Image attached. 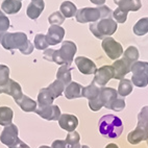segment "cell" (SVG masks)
<instances>
[{
    "label": "cell",
    "instance_id": "obj_17",
    "mask_svg": "<svg viewBox=\"0 0 148 148\" xmlns=\"http://www.w3.org/2000/svg\"><path fill=\"white\" fill-rule=\"evenodd\" d=\"M98 97L100 98L101 101H102L103 106L110 110L111 104L114 102V100H116L117 98L119 97V95H118V92L115 90L114 88L103 87L100 88V92H99Z\"/></svg>",
    "mask_w": 148,
    "mask_h": 148
},
{
    "label": "cell",
    "instance_id": "obj_33",
    "mask_svg": "<svg viewBox=\"0 0 148 148\" xmlns=\"http://www.w3.org/2000/svg\"><path fill=\"white\" fill-rule=\"evenodd\" d=\"M80 141V136L77 132H68V135L66 137V146H75L78 145Z\"/></svg>",
    "mask_w": 148,
    "mask_h": 148
},
{
    "label": "cell",
    "instance_id": "obj_31",
    "mask_svg": "<svg viewBox=\"0 0 148 148\" xmlns=\"http://www.w3.org/2000/svg\"><path fill=\"white\" fill-rule=\"evenodd\" d=\"M65 88H66V86L64 85L63 82L56 79V80H54L51 85H49L48 89H49L50 93L52 94V96L54 97V99H56V98L60 97V96L63 94V92L65 91Z\"/></svg>",
    "mask_w": 148,
    "mask_h": 148
},
{
    "label": "cell",
    "instance_id": "obj_22",
    "mask_svg": "<svg viewBox=\"0 0 148 148\" xmlns=\"http://www.w3.org/2000/svg\"><path fill=\"white\" fill-rule=\"evenodd\" d=\"M16 103L20 106L23 112H26V113H32V112H34L37 110L38 103L34 100H32V98H29L28 96L24 95L22 96L18 101H16Z\"/></svg>",
    "mask_w": 148,
    "mask_h": 148
},
{
    "label": "cell",
    "instance_id": "obj_10",
    "mask_svg": "<svg viewBox=\"0 0 148 148\" xmlns=\"http://www.w3.org/2000/svg\"><path fill=\"white\" fill-rule=\"evenodd\" d=\"M19 130L18 127L15 124H10L3 128L1 135H0V142L6 145L8 147L12 146L18 139Z\"/></svg>",
    "mask_w": 148,
    "mask_h": 148
},
{
    "label": "cell",
    "instance_id": "obj_38",
    "mask_svg": "<svg viewBox=\"0 0 148 148\" xmlns=\"http://www.w3.org/2000/svg\"><path fill=\"white\" fill-rule=\"evenodd\" d=\"M125 108V100L124 98L118 97L116 100H114V102L112 103L110 106V110L115 112H121Z\"/></svg>",
    "mask_w": 148,
    "mask_h": 148
},
{
    "label": "cell",
    "instance_id": "obj_2",
    "mask_svg": "<svg viewBox=\"0 0 148 148\" xmlns=\"http://www.w3.org/2000/svg\"><path fill=\"white\" fill-rule=\"evenodd\" d=\"M118 25L117 22L114 19L106 18V19H100L99 21L92 23L90 25V30L97 39L103 40L108 38V36H112L116 32Z\"/></svg>",
    "mask_w": 148,
    "mask_h": 148
},
{
    "label": "cell",
    "instance_id": "obj_13",
    "mask_svg": "<svg viewBox=\"0 0 148 148\" xmlns=\"http://www.w3.org/2000/svg\"><path fill=\"white\" fill-rule=\"evenodd\" d=\"M75 65L77 66L80 73L85 74V75H91V74H95L97 71L95 63L91 61L90 58H85V56H77L75 60Z\"/></svg>",
    "mask_w": 148,
    "mask_h": 148
},
{
    "label": "cell",
    "instance_id": "obj_21",
    "mask_svg": "<svg viewBox=\"0 0 148 148\" xmlns=\"http://www.w3.org/2000/svg\"><path fill=\"white\" fill-rule=\"evenodd\" d=\"M44 6H45V4H44L43 0H39V1H36V2H30L26 10L27 16L30 19H32V20L38 19L41 15V13L43 12V10H44Z\"/></svg>",
    "mask_w": 148,
    "mask_h": 148
},
{
    "label": "cell",
    "instance_id": "obj_36",
    "mask_svg": "<svg viewBox=\"0 0 148 148\" xmlns=\"http://www.w3.org/2000/svg\"><path fill=\"white\" fill-rule=\"evenodd\" d=\"M8 27H10V20L2 11H0V38L2 37L3 34H5Z\"/></svg>",
    "mask_w": 148,
    "mask_h": 148
},
{
    "label": "cell",
    "instance_id": "obj_9",
    "mask_svg": "<svg viewBox=\"0 0 148 148\" xmlns=\"http://www.w3.org/2000/svg\"><path fill=\"white\" fill-rule=\"evenodd\" d=\"M112 78H114V68L113 66L106 65V66H102L97 69L93 82L98 87L103 88Z\"/></svg>",
    "mask_w": 148,
    "mask_h": 148
},
{
    "label": "cell",
    "instance_id": "obj_52",
    "mask_svg": "<svg viewBox=\"0 0 148 148\" xmlns=\"http://www.w3.org/2000/svg\"><path fill=\"white\" fill-rule=\"evenodd\" d=\"M147 145H148V140H147Z\"/></svg>",
    "mask_w": 148,
    "mask_h": 148
},
{
    "label": "cell",
    "instance_id": "obj_45",
    "mask_svg": "<svg viewBox=\"0 0 148 148\" xmlns=\"http://www.w3.org/2000/svg\"><path fill=\"white\" fill-rule=\"evenodd\" d=\"M138 116L142 117V118H144V119H146L148 121V106H144V108L141 110V112L139 113Z\"/></svg>",
    "mask_w": 148,
    "mask_h": 148
},
{
    "label": "cell",
    "instance_id": "obj_39",
    "mask_svg": "<svg viewBox=\"0 0 148 148\" xmlns=\"http://www.w3.org/2000/svg\"><path fill=\"white\" fill-rule=\"evenodd\" d=\"M89 108L92 110L93 112H98L100 111L103 108V103L99 97L93 99V100H89Z\"/></svg>",
    "mask_w": 148,
    "mask_h": 148
},
{
    "label": "cell",
    "instance_id": "obj_7",
    "mask_svg": "<svg viewBox=\"0 0 148 148\" xmlns=\"http://www.w3.org/2000/svg\"><path fill=\"white\" fill-rule=\"evenodd\" d=\"M101 46H102L106 56L113 61H117L123 53V48H122L121 44L117 42L116 40H114L112 37L103 39Z\"/></svg>",
    "mask_w": 148,
    "mask_h": 148
},
{
    "label": "cell",
    "instance_id": "obj_15",
    "mask_svg": "<svg viewBox=\"0 0 148 148\" xmlns=\"http://www.w3.org/2000/svg\"><path fill=\"white\" fill-rule=\"evenodd\" d=\"M58 125L62 130H66L68 132H75L77 125H78V119L74 115L62 114L60 119H58Z\"/></svg>",
    "mask_w": 148,
    "mask_h": 148
},
{
    "label": "cell",
    "instance_id": "obj_3",
    "mask_svg": "<svg viewBox=\"0 0 148 148\" xmlns=\"http://www.w3.org/2000/svg\"><path fill=\"white\" fill-rule=\"evenodd\" d=\"M76 53V45L72 41H65L62 44L61 49L54 50L52 62L58 65H68L70 66L73 62L74 54Z\"/></svg>",
    "mask_w": 148,
    "mask_h": 148
},
{
    "label": "cell",
    "instance_id": "obj_12",
    "mask_svg": "<svg viewBox=\"0 0 148 148\" xmlns=\"http://www.w3.org/2000/svg\"><path fill=\"white\" fill-rule=\"evenodd\" d=\"M0 94H8V95H11L12 97L14 98L15 102L18 101L19 99L23 96L21 86L13 79H10L8 84L0 87Z\"/></svg>",
    "mask_w": 148,
    "mask_h": 148
},
{
    "label": "cell",
    "instance_id": "obj_27",
    "mask_svg": "<svg viewBox=\"0 0 148 148\" xmlns=\"http://www.w3.org/2000/svg\"><path fill=\"white\" fill-rule=\"evenodd\" d=\"M60 11L65 18H71L74 15H76L77 8L75 4L72 3L71 1H64L60 6Z\"/></svg>",
    "mask_w": 148,
    "mask_h": 148
},
{
    "label": "cell",
    "instance_id": "obj_32",
    "mask_svg": "<svg viewBox=\"0 0 148 148\" xmlns=\"http://www.w3.org/2000/svg\"><path fill=\"white\" fill-rule=\"evenodd\" d=\"M34 47L39 49V50H46L47 47L49 46L47 40H46V36L43 34H38L36 37H34Z\"/></svg>",
    "mask_w": 148,
    "mask_h": 148
},
{
    "label": "cell",
    "instance_id": "obj_30",
    "mask_svg": "<svg viewBox=\"0 0 148 148\" xmlns=\"http://www.w3.org/2000/svg\"><path fill=\"white\" fill-rule=\"evenodd\" d=\"M123 58H124L125 61L128 62L132 66V64H135L136 62H138V58H139V50L137 49V47H135V46H130V47L124 51Z\"/></svg>",
    "mask_w": 148,
    "mask_h": 148
},
{
    "label": "cell",
    "instance_id": "obj_6",
    "mask_svg": "<svg viewBox=\"0 0 148 148\" xmlns=\"http://www.w3.org/2000/svg\"><path fill=\"white\" fill-rule=\"evenodd\" d=\"M148 140V121L142 117L138 116V125L135 130L127 136V141L132 145H137L142 141Z\"/></svg>",
    "mask_w": 148,
    "mask_h": 148
},
{
    "label": "cell",
    "instance_id": "obj_43",
    "mask_svg": "<svg viewBox=\"0 0 148 148\" xmlns=\"http://www.w3.org/2000/svg\"><path fill=\"white\" fill-rule=\"evenodd\" d=\"M51 148H66V142H65V140L53 141Z\"/></svg>",
    "mask_w": 148,
    "mask_h": 148
},
{
    "label": "cell",
    "instance_id": "obj_19",
    "mask_svg": "<svg viewBox=\"0 0 148 148\" xmlns=\"http://www.w3.org/2000/svg\"><path fill=\"white\" fill-rule=\"evenodd\" d=\"M82 86L79 85L78 82H71L65 88V91H64V94H65V97L69 100L71 99H75V98H80L82 97Z\"/></svg>",
    "mask_w": 148,
    "mask_h": 148
},
{
    "label": "cell",
    "instance_id": "obj_8",
    "mask_svg": "<svg viewBox=\"0 0 148 148\" xmlns=\"http://www.w3.org/2000/svg\"><path fill=\"white\" fill-rule=\"evenodd\" d=\"M75 18L76 21L79 23H88V22L95 23L99 19H101V14L98 8H85L76 12Z\"/></svg>",
    "mask_w": 148,
    "mask_h": 148
},
{
    "label": "cell",
    "instance_id": "obj_26",
    "mask_svg": "<svg viewBox=\"0 0 148 148\" xmlns=\"http://www.w3.org/2000/svg\"><path fill=\"white\" fill-rule=\"evenodd\" d=\"M99 92H100V88L98 87V86H96L95 84L92 82L91 85L82 88V97L87 98L89 100H93V99H95V98L98 97Z\"/></svg>",
    "mask_w": 148,
    "mask_h": 148
},
{
    "label": "cell",
    "instance_id": "obj_23",
    "mask_svg": "<svg viewBox=\"0 0 148 148\" xmlns=\"http://www.w3.org/2000/svg\"><path fill=\"white\" fill-rule=\"evenodd\" d=\"M22 8V3L18 0H4L1 4V10L8 15L17 14Z\"/></svg>",
    "mask_w": 148,
    "mask_h": 148
},
{
    "label": "cell",
    "instance_id": "obj_28",
    "mask_svg": "<svg viewBox=\"0 0 148 148\" xmlns=\"http://www.w3.org/2000/svg\"><path fill=\"white\" fill-rule=\"evenodd\" d=\"M117 92H118V95H120L121 97H125V96L130 95V93L132 92V80L127 79V78H123V79H121Z\"/></svg>",
    "mask_w": 148,
    "mask_h": 148
},
{
    "label": "cell",
    "instance_id": "obj_41",
    "mask_svg": "<svg viewBox=\"0 0 148 148\" xmlns=\"http://www.w3.org/2000/svg\"><path fill=\"white\" fill-rule=\"evenodd\" d=\"M32 50H34V45H32V43L29 40H28V42H27L26 45L24 46L22 49H20V51H21L22 54H25V56L30 54V53L32 52Z\"/></svg>",
    "mask_w": 148,
    "mask_h": 148
},
{
    "label": "cell",
    "instance_id": "obj_47",
    "mask_svg": "<svg viewBox=\"0 0 148 148\" xmlns=\"http://www.w3.org/2000/svg\"><path fill=\"white\" fill-rule=\"evenodd\" d=\"M106 148H119V146L115 144V143H110V144H108L106 146Z\"/></svg>",
    "mask_w": 148,
    "mask_h": 148
},
{
    "label": "cell",
    "instance_id": "obj_53",
    "mask_svg": "<svg viewBox=\"0 0 148 148\" xmlns=\"http://www.w3.org/2000/svg\"><path fill=\"white\" fill-rule=\"evenodd\" d=\"M0 68H1V65H0Z\"/></svg>",
    "mask_w": 148,
    "mask_h": 148
},
{
    "label": "cell",
    "instance_id": "obj_46",
    "mask_svg": "<svg viewBox=\"0 0 148 148\" xmlns=\"http://www.w3.org/2000/svg\"><path fill=\"white\" fill-rule=\"evenodd\" d=\"M90 1L94 3V4H96V5H98V6L103 5V3L106 2V0H90Z\"/></svg>",
    "mask_w": 148,
    "mask_h": 148
},
{
    "label": "cell",
    "instance_id": "obj_50",
    "mask_svg": "<svg viewBox=\"0 0 148 148\" xmlns=\"http://www.w3.org/2000/svg\"><path fill=\"white\" fill-rule=\"evenodd\" d=\"M36 1H39V0H32V2H36Z\"/></svg>",
    "mask_w": 148,
    "mask_h": 148
},
{
    "label": "cell",
    "instance_id": "obj_14",
    "mask_svg": "<svg viewBox=\"0 0 148 148\" xmlns=\"http://www.w3.org/2000/svg\"><path fill=\"white\" fill-rule=\"evenodd\" d=\"M64 36H65V29L63 27L58 25H51L46 34V40L49 45H56L63 41Z\"/></svg>",
    "mask_w": 148,
    "mask_h": 148
},
{
    "label": "cell",
    "instance_id": "obj_40",
    "mask_svg": "<svg viewBox=\"0 0 148 148\" xmlns=\"http://www.w3.org/2000/svg\"><path fill=\"white\" fill-rule=\"evenodd\" d=\"M98 8H99V11H100L101 19L112 18V16H113V11H112L111 8H108V6L101 5V6H98Z\"/></svg>",
    "mask_w": 148,
    "mask_h": 148
},
{
    "label": "cell",
    "instance_id": "obj_11",
    "mask_svg": "<svg viewBox=\"0 0 148 148\" xmlns=\"http://www.w3.org/2000/svg\"><path fill=\"white\" fill-rule=\"evenodd\" d=\"M36 113L37 115L43 118V119L48 120V121H56V120L60 119L62 113L61 110L58 106H45V108H37L36 110Z\"/></svg>",
    "mask_w": 148,
    "mask_h": 148
},
{
    "label": "cell",
    "instance_id": "obj_49",
    "mask_svg": "<svg viewBox=\"0 0 148 148\" xmlns=\"http://www.w3.org/2000/svg\"><path fill=\"white\" fill-rule=\"evenodd\" d=\"M80 148H90V147H89V146H88V145H82Z\"/></svg>",
    "mask_w": 148,
    "mask_h": 148
},
{
    "label": "cell",
    "instance_id": "obj_37",
    "mask_svg": "<svg viewBox=\"0 0 148 148\" xmlns=\"http://www.w3.org/2000/svg\"><path fill=\"white\" fill-rule=\"evenodd\" d=\"M127 12L122 11L119 8H117L114 12H113V17H114L115 21L118 23H124L127 19Z\"/></svg>",
    "mask_w": 148,
    "mask_h": 148
},
{
    "label": "cell",
    "instance_id": "obj_42",
    "mask_svg": "<svg viewBox=\"0 0 148 148\" xmlns=\"http://www.w3.org/2000/svg\"><path fill=\"white\" fill-rule=\"evenodd\" d=\"M8 148H30L27 144H25V143L23 142V141H21L20 139H17V141L15 143H14L13 145L10 146Z\"/></svg>",
    "mask_w": 148,
    "mask_h": 148
},
{
    "label": "cell",
    "instance_id": "obj_5",
    "mask_svg": "<svg viewBox=\"0 0 148 148\" xmlns=\"http://www.w3.org/2000/svg\"><path fill=\"white\" fill-rule=\"evenodd\" d=\"M130 71L132 72V82L138 88H145L148 85V63L138 61L132 64Z\"/></svg>",
    "mask_w": 148,
    "mask_h": 148
},
{
    "label": "cell",
    "instance_id": "obj_16",
    "mask_svg": "<svg viewBox=\"0 0 148 148\" xmlns=\"http://www.w3.org/2000/svg\"><path fill=\"white\" fill-rule=\"evenodd\" d=\"M112 66L114 68V78L115 79H120V80L123 79L127 73H130V68H132V65L127 61H125L123 58H122L121 60L115 61Z\"/></svg>",
    "mask_w": 148,
    "mask_h": 148
},
{
    "label": "cell",
    "instance_id": "obj_29",
    "mask_svg": "<svg viewBox=\"0 0 148 148\" xmlns=\"http://www.w3.org/2000/svg\"><path fill=\"white\" fill-rule=\"evenodd\" d=\"M134 32L136 36H144L148 32V17L140 19L134 26Z\"/></svg>",
    "mask_w": 148,
    "mask_h": 148
},
{
    "label": "cell",
    "instance_id": "obj_20",
    "mask_svg": "<svg viewBox=\"0 0 148 148\" xmlns=\"http://www.w3.org/2000/svg\"><path fill=\"white\" fill-rule=\"evenodd\" d=\"M54 101V97L50 93L48 88H43L41 89L39 94H38V108H45L48 106H52V102Z\"/></svg>",
    "mask_w": 148,
    "mask_h": 148
},
{
    "label": "cell",
    "instance_id": "obj_4",
    "mask_svg": "<svg viewBox=\"0 0 148 148\" xmlns=\"http://www.w3.org/2000/svg\"><path fill=\"white\" fill-rule=\"evenodd\" d=\"M28 42L27 36L24 32H8L2 34L0 38V43L8 50L22 49Z\"/></svg>",
    "mask_w": 148,
    "mask_h": 148
},
{
    "label": "cell",
    "instance_id": "obj_24",
    "mask_svg": "<svg viewBox=\"0 0 148 148\" xmlns=\"http://www.w3.org/2000/svg\"><path fill=\"white\" fill-rule=\"evenodd\" d=\"M56 79L60 80L64 84V85L68 86L71 82V68L68 65H63L58 68V72H56Z\"/></svg>",
    "mask_w": 148,
    "mask_h": 148
},
{
    "label": "cell",
    "instance_id": "obj_44",
    "mask_svg": "<svg viewBox=\"0 0 148 148\" xmlns=\"http://www.w3.org/2000/svg\"><path fill=\"white\" fill-rule=\"evenodd\" d=\"M53 52H54V49H46V50L44 51V54H43V56H44V58H45V60H47V61L52 62Z\"/></svg>",
    "mask_w": 148,
    "mask_h": 148
},
{
    "label": "cell",
    "instance_id": "obj_34",
    "mask_svg": "<svg viewBox=\"0 0 148 148\" xmlns=\"http://www.w3.org/2000/svg\"><path fill=\"white\" fill-rule=\"evenodd\" d=\"M65 21V17L61 14V12H56V13L51 14L50 16L48 17V22L51 25H61Z\"/></svg>",
    "mask_w": 148,
    "mask_h": 148
},
{
    "label": "cell",
    "instance_id": "obj_1",
    "mask_svg": "<svg viewBox=\"0 0 148 148\" xmlns=\"http://www.w3.org/2000/svg\"><path fill=\"white\" fill-rule=\"evenodd\" d=\"M100 135L108 139H116L121 136L123 132V123L119 117L115 115H104L98 122Z\"/></svg>",
    "mask_w": 148,
    "mask_h": 148
},
{
    "label": "cell",
    "instance_id": "obj_48",
    "mask_svg": "<svg viewBox=\"0 0 148 148\" xmlns=\"http://www.w3.org/2000/svg\"><path fill=\"white\" fill-rule=\"evenodd\" d=\"M39 148H51V147H49V146H46V145H43V146H40Z\"/></svg>",
    "mask_w": 148,
    "mask_h": 148
},
{
    "label": "cell",
    "instance_id": "obj_35",
    "mask_svg": "<svg viewBox=\"0 0 148 148\" xmlns=\"http://www.w3.org/2000/svg\"><path fill=\"white\" fill-rule=\"evenodd\" d=\"M10 78V68L5 65H1L0 68V87L8 84Z\"/></svg>",
    "mask_w": 148,
    "mask_h": 148
},
{
    "label": "cell",
    "instance_id": "obj_18",
    "mask_svg": "<svg viewBox=\"0 0 148 148\" xmlns=\"http://www.w3.org/2000/svg\"><path fill=\"white\" fill-rule=\"evenodd\" d=\"M118 8L125 12H137L142 6L141 0H114Z\"/></svg>",
    "mask_w": 148,
    "mask_h": 148
},
{
    "label": "cell",
    "instance_id": "obj_51",
    "mask_svg": "<svg viewBox=\"0 0 148 148\" xmlns=\"http://www.w3.org/2000/svg\"><path fill=\"white\" fill-rule=\"evenodd\" d=\"M18 1H22V0H18Z\"/></svg>",
    "mask_w": 148,
    "mask_h": 148
},
{
    "label": "cell",
    "instance_id": "obj_25",
    "mask_svg": "<svg viewBox=\"0 0 148 148\" xmlns=\"http://www.w3.org/2000/svg\"><path fill=\"white\" fill-rule=\"evenodd\" d=\"M14 117V112L8 106H0V125L8 126L12 124Z\"/></svg>",
    "mask_w": 148,
    "mask_h": 148
}]
</instances>
